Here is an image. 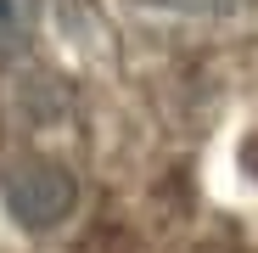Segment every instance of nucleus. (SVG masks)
<instances>
[{
  "label": "nucleus",
  "mask_w": 258,
  "mask_h": 253,
  "mask_svg": "<svg viewBox=\"0 0 258 253\" xmlns=\"http://www.w3.org/2000/svg\"><path fill=\"white\" fill-rule=\"evenodd\" d=\"M6 203L28 231H45L73 208V175L51 158H28V163L6 169Z\"/></svg>",
  "instance_id": "1"
},
{
  "label": "nucleus",
  "mask_w": 258,
  "mask_h": 253,
  "mask_svg": "<svg viewBox=\"0 0 258 253\" xmlns=\"http://www.w3.org/2000/svg\"><path fill=\"white\" fill-rule=\"evenodd\" d=\"M28 28H34V0H0V45L28 39Z\"/></svg>",
  "instance_id": "2"
},
{
  "label": "nucleus",
  "mask_w": 258,
  "mask_h": 253,
  "mask_svg": "<svg viewBox=\"0 0 258 253\" xmlns=\"http://www.w3.org/2000/svg\"><path fill=\"white\" fill-rule=\"evenodd\" d=\"M157 6H174V12H197V17H219V12H241L247 0H157Z\"/></svg>",
  "instance_id": "3"
}]
</instances>
